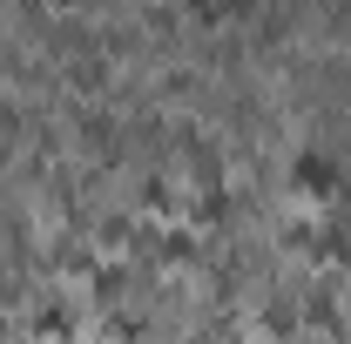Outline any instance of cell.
Listing matches in <instances>:
<instances>
[{"label":"cell","mask_w":351,"mask_h":344,"mask_svg":"<svg viewBox=\"0 0 351 344\" xmlns=\"http://www.w3.org/2000/svg\"><path fill=\"white\" fill-rule=\"evenodd\" d=\"M291 175H298V189H304V196H338V182H345V169H338L331 156H317V149H304Z\"/></svg>","instance_id":"obj_1"}]
</instances>
